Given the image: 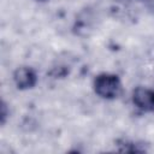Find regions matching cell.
<instances>
[{"label":"cell","mask_w":154,"mask_h":154,"mask_svg":"<svg viewBox=\"0 0 154 154\" xmlns=\"http://www.w3.org/2000/svg\"><path fill=\"white\" fill-rule=\"evenodd\" d=\"M118 150L126 153H143L146 152V148L142 147V144H138L132 141H122L118 144Z\"/></svg>","instance_id":"cell-4"},{"label":"cell","mask_w":154,"mask_h":154,"mask_svg":"<svg viewBox=\"0 0 154 154\" xmlns=\"http://www.w3.org/2000/svg\"><path fill=\"white\" fill-rule=\"evenodd\" d=\"M93 88H94V91L100 97L106 100H112L120 94L122 82L117 75L103 72L95 77Z\"/></svg>","instance_id":"cell-1"},{"label":"cell","mask_w":154,"mask_h":154,"mask_svg":"<svg viewBox=\"0 0 154 154\" xmlns=\"http://www.w3.org/2000/svg\"><path fill=\"white\" fill-rule=\"evenodd\" d=\"M132 102L137 108L144 112L154 111V90L137 87L132 93Z\"/></svg>","instance_id":"cell-3"},{"label":"cell","mask_w":154,"mask_h":154,"mask_svg":"<svg viewBox=\"0 0 154 154\" xmlns=\"http://www.w3.org/2000/svg\"><path fill=\"white\" fill-rule=\"evenodd\" d=\"M8 116H10V109L7 108L6 102L1 101V106H0V122H1V125H4L6 123Z\"/></svg>","instance_id":"cell-5"},{"label":"cell","mask_w":154,"mask_h":154,"mask_svg":"<svg viewBox=\"0 0 154 154\" xmlns=\"http://www.w3.org/2000/svg\"><path fill=\"white\" fill-rule=\"evenodd\" d=\"M13 82L20 90H28L35 87L37 82L36 72L29 66H20L13 73Z\"/></svg>","instance_id":"cell-2"}]
</instances>
